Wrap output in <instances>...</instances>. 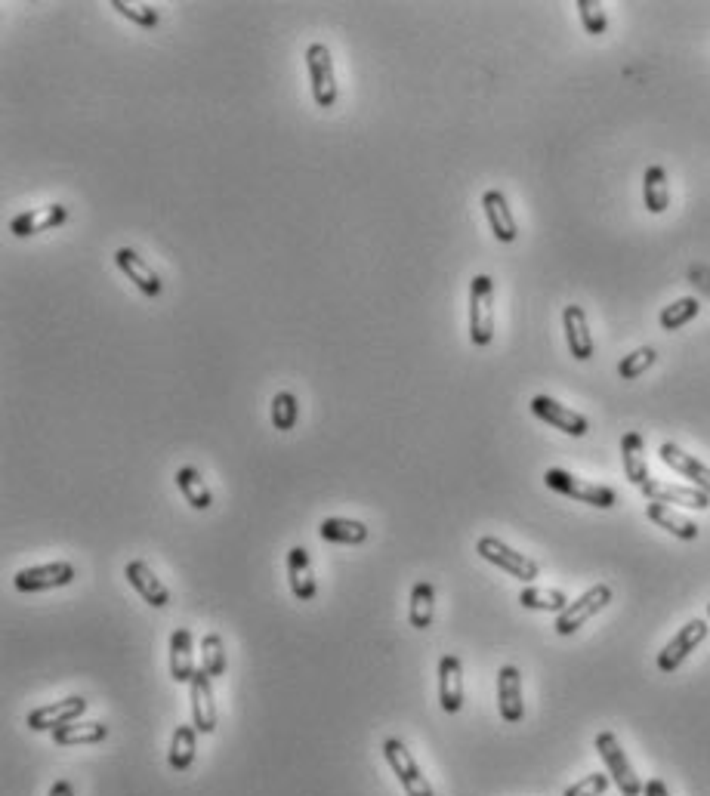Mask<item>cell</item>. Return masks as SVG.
<instances>
[{
	"label": "cell",
	"instance_id": "cell-1",
	"mask_svg": "<svg viewBox=\"0 0 710 796\" xmlns=\"http://www.w3.org/2000/svg\"><path fill=\"white\" fill-rule=\"evenodd\" d=\"M544 482L550 491L562 494V497H572L578 503H590L596 510H612L618 503V494L609 488V485H593V482H584L572 473H565V469H547L544 473Z\"/></svg>",
	"mask_w": 710,
	"mask_h": 796
},
{
	"label": "cell",
	"instance_id": "cell-2",
	"mask_svg": "<svg viewBox=\"0 0 710 796\" xmlns=\"http://www.w3.org/2000/svg\"><path fill=\"white\" fill-rule=\"evenodd\" d=\"M596 753L602 756V763H606V769H609V778L618 784V790L624 796H643L646 784L639 781V775L633 772L630 759H627V753H624V747H621L615 732H599L596 735Z\"/></svg>",
	"mask_w": 710,
	"mask_h": 796
},
{
	"label": "cell",
	"instance_id": "cell-3",
	"mask_svg": "<svg viewBox=\"0 0 710 796\" xmlns=\"http://www.w3.org/2000/svg\"><path fill=\"white\" fill-rule=\"evenodd\" d=\"M476 553H479L485 562H491V565H497L501 571L513 574L516 581H522V584H531V581H538V577H541V568H538L535 559H528L525 553H516L513 547L504 544V540H497V537H491V534L479 537Z\"/></svg>",
	"mask_w": 710,
	"mask_h": 796
},
{
	"label": "cell",
	"instance_id": "cell-4",
	"mask_svg": "<svg viewBox=\"0 0 710 796\" xmlns=\"http://www.w3.org/2000/svg\"><path fill=\"white\" fill-rule=\"evenodd\" d=\"M470 340L473 346L494 340V281L488 275H476L470 284Z\"/></svg>",
	"mask_w": 710,
	"mask_h": 796
},
{
	"label": "cell",
	"instance_id": "cell-5",
	"mask_svg": "<svg viewBox=\"0 0 710 796\" xmlns=\"http://www.w3.org/2000/svg\"><path fill=\"white\" fill-rule=\"evenodd\" d=\"M383 756H386L389 769H393V775L399 778V784L405 787L408 796H436L433 793V784L426 781V775L420 772L417 759L411 756V750L405 747L402 738H386Z\"/></svg>",
	"mask_w": 710,
	"mask_h": 796
},
{
	"label": "cell",
	"instance_id": "cell-6",
	"mask_svg": "<svg viewBox=\"0 0 710 796\" xmlns=\"http://www.w3.org/2000/svg\"><path fill=\"white\" fill-rule=\"evenodd\" d=\"M612 602V587L609 584H596V587H590L578 602H568V608L562 611V614H556V633L559 636H572V633H578L590 618H596V614L606 608Z\"/></svg>",
	"mask_w": 710,
	"mask_h": 796
},
{
	"label": "cell",
	"instance_id": "cell-7",
	"mask_svg": "<svg viewBox=\"0 0 710 796\" xmlns=\"http://www.w3.org/2000/svg\"><path fill=\"white\" fill-rule=\"evenodd\" d=\"M306 68H309V87L312 99L318 108H331L337 102V75H334V59L325 44H309L306 50Z\"/></svg>",
	"mask_w": 710,
	"mask_h": 796
},
{
	"label": "cell",
	"instance_id": "cell-8",
	"mask_svg": "<svg viewBox=\"0 0 710 796\" xmlns=\"http://www.w3.org/2000/svg\"><path fill=\"white\" fill-rule=\"evenodd\" d=\"M75 577H78V571H75V565H71V562H47V565L22 568L13 577V587L19 593H44V590L68 587Z\"/></svg>",
	"mask_w": 710,
	"mask_h": 796
},
{
	"label": "cell",
	"instance_id": "cell-9",
	"mask_svg": "<svg viewBox=\"0 0 710 796\" xmlns=\"http://www.w3.org/2000/svg\"><path fill=\"white\" fill-rule=\"evenodd\" d=\"M707 630H710V627H707V621H701V618H692L686 627H680V633L673 636V639L658 651V670H661V673H673V670H677V667L692 655V651L707 639Z\"/></svg>",
	"mask_w": 710,
	"mask_h": 796
},
{
	"label": "cell",
	"instance_id": "cell-10",
	"mask_svg": "<svg viewBox=\"0 0 710 796\" xmlns=\"http://www.w3.org/2000/svg\"><path fill=\"white\" fill-rule=\"evenodd\" d=\"M531 414H535L538 420H544V423H550L553 429H562L565 436L581 439V436H587V432H590V423H587L584 414L559 405L556 398H550V395H535V398H531Z\"/></svg>",
	"mask_w": 710,
	"mask_h": 796
},
{
	"label": "cell",
	"instance_id": "cell-11",
	"mask_svg": "<svg viewBox=\"0 0 710 796\" xmlns=\"http://www.w3.org/2000/svg\"><path fill=\"white\" fill-rule=\"evenodd\" d=\"M84 713H87V698L71 695L65 701H56V704L31 710L28 713V729L31 732H56V729L68 726V722H78Z\"/></svg>",
	"mask_w": 710,
	"mask_h": 796
},
{
	"label": "cell",
	"instance_id": "cell-12",
	"mask_svg": "<svg viewBox=\"0 0 710 796\" xmlns=\"http://www.w3.org/2000/svg\"><path fill=\"white\" fill-rule=\"evenodd\" d=\"M497 710H501V719L516 726V722L525 719V704H522V673L507 664L497 670Z\"/></svg>",
	"mask_w": 710,
	"mask_h": 796
},
{
	"label": "cell",
	"instance_id": "cell-13",
	"mask_svg": "<svg viewBox=\"0 0 710 796\" xmlns=\"http://www.w3.org/2000/svg\"><path fill=\"white\" fill-rule=\"evenodd\" d=\"M68 220V207L65 204H47V207H34V210H25L19 216L10 220V232L16 238H31V235H41V232H50L56 226H62Z\"/></svg>",
	"mask_w": 710,
	"mask_h": 796
},
{
	"label": "cell",
	"instance_id": "cell-14",
	"mask_svg": "<svg viewBox=\"0 0 710 796\" xmlns=\"http://www.w3.org/2000/svg\"><path fill=\"white\" fill-rule=\"evenodd\" d=\"M189 695H192V726L201 735H210L217 729V704H213V679L204 670L192 676Z\"/></svg>",
	"mask_w": 710,
	"mask_h": 796
},
{
	"label": "cell",
	"instance_id": "cell-15",
	"mask_svg": "<svg viewBox=\"0 0 710 796\" xmlns=\"http://www.w3.org/2000/svg\"><path fill=\"white\" fill-rule=\"evenodd\" d=\"M124 577H127V584L142 596V602H149L152 608H167L170 605V590L161 584V577L149 568V562H142V559L127 562Z\"/></svg>",
	"mask_w": 710,
	"mask_h": 796
},
{
	"label": "cell",
	"instance_id": "cell-16",
	"mask_svg": "<svg viewBox=\"0 0 710 796\" xmlns=\"http://www.w3.org/2000/svg\"><path fill=\"white\" fill-rule=\"evenodd\" d=\"M643 497L649 503H667V506H689V510H707L710 506V497L701 491V488H686V485H670V482H655L649 479L643 488Z\"/></svg>",
	"mask_w": 710,
	"mask_h": 796
},
{
	"label": "cell",
	"instance_id": "cell-17",
	"mask_svg": "<svg viewBox=\"0 0 710 796\" xmlns=\"http://www.w3.org/2000/svg\"><path fill=\"white\" fill-rule=\"evenodd\" d=\"M658 454L673 469V473H680L683 479L692 482V488H701L710 497V466H704L701 460H695L692 454H686L680 445H673V442H664Z\"/></svg>",
	"mask_w": 710,
	"mask_h": 796
},
{
	"label": "cell",
	"instance_id": "cell-18",
	"mask_svg": "<svg viewBox=\"0 0 710 796\" xmlns=\"http://www.w3.org/2000/svg\"><path fill=\"white\" fill-rule=\"evenodd\" d=\"M195 673H198V667H195V639H192V630L180 627V630L170 633V679L176 685H189Z\"/></svg>",
	"mask_w": 710,
	"mask_h": 796
},
{
	"label": "cell",
	"instance_id": "cell-19",
	"mask_svg": "<svg viewBox=\"0 0 710 796\" xmlns=\"http://www.w3.org/2000/svg\"><path fill=\"white\" fill-rule=\"evenodd\" d=\"M562 328H565V343L578 361L593 358V334L587 324V312L581 306H565L562 309Z\"/></svg>",
	"mask_w": 710,
	"mask_h": 796
},
{
	"label": "cell",
	"instance_id": "cell-20",
	"mask_svg": "<svg viewBox=\"0 0 710 796\" xmlns=\"http://www.w3.org/2000/svg\"><path fill=\"white\" fill-rule=\"evenodd\" d=\"M115 263H118V269L127 275V281H133L136 287L146 297H158L161 294V278H158V272L139 257L136 250H130V247H118V253H115Z\"/></svg>",
	"mask_w": 710,
	"mask_h": 796
},
{
	"label": "cell",
	"instance_id": "cell-21",
	"mask_svg": "<svg viewBox=\"0 0 710 796\" xmlns=\"http://www.w3.org/2000/svg\"><path fill=\"white\" fill-rule=\"evenodd\" d=\"M482 210L488 216V226L494 232V238L501 241V244H513L516 235H519V226L513 220V213H510V204L504 198V192H497V189H488L482 195Z\"/></svg>",
	"mask_w": 710,
	"mask_h": 796
},
{
	"label": "cell",
	"instance_id": "cell-22",
	"mask_svg": "<svg viewBox=\"0 0 710 796\" xmlns=\"http://www.w3.org/2000/svg\"><path fill=\"white\" fill-rule=\"evenodd\" d=\"M439 704L445 713H457L464 707V667L454 655H442L439 661Z\"/></svg>",
	"mask_w": 710,
	"mask_h": 796
},
{
	"label": "cell",
	"instance_id": "cell-23",
	"mask_svg": "<svg viewBox=\"0 0 710 796\" xmlns=\"http://www.w3.org/2000/svg\"><path fill=\"white\" fill-rule=\"evenodd\" d=\"M288 584H291L294 599H300V602H312L318 593L315 574H312V559H309L306 547L288 550Z\"/></svg>",
	"mask_w": 710,
	"mask_h": 796
},
{
	"label": "cell",
	"instance_id": "cell-24",
	"mask_svg": "<svg viewBox=\"0 0 710 796\" xmlns=\"http://www.w3.org/2000/svg\"><path fill=\"white\" fill-rule=\"evenodd\" d=\"M621 460H624L627 482L643 488L649 482V460H646V442L639 432H627V436L621 439Z\"/></svg>",
	"mask_w": 710,
	"mask_h": 796
},
{
	"label": "cell",
	"instance_id": "cell-25",
	"mask_svg": "<svg viewBox=\"0 0 710 796\" xmlns=\"http://www.w3.org/2000/svg\"><path fill=\"white\" fill-rule=\"evenodd\" d=\"M646 519H649L652 525L664 528L667 534L680 537V540H695V537L701 534V528H698L689 516L677 513V510H673V506H667V503H649V506H646Z\"/></svg>",
	"mask_w": 710,
	"mask_h": 796
},
{
	"label": "cell",
	"instance_id": "cell-26",
	"mask_svg": "<svg viewBox=\"0 0 710 796\" xmlns=\"http://www.w3.org/2000/svg\"><path fill=\"white\" fill-rule=\"evenodd\" d=\"M318 537L328 544H343V547H359L368 540V525L359 519H325L318 525Z\"/></svg>",
	"mask_w": 710,
	"mask_h": 796
},
{
	"label": "cell",
	"instance_id": "cell-27",
	"mask_svg": "<svg viewBox=\"0 0 710 796\" xmlns=\"http://www.w3.org/2000/svg\"><path fill=\"white\" fill-rule=\"evenodd\" d=\"M53 735V744L59 747H78V744H99L109 738V726L105 722H68V726L50 732Z\"/></svg>",
	"mask_w": 710,
	"mask_h": 796
},
{
	"label": "cell",
	"instance_id": "cell-28",
	"mask_svg": "<svg viewBox=\"0 0 710 796\" xmlns=\"http://www.w3.org/2000/svg\"><path fill=\"white\" fill-rule=\"evenodd\" d=\"M408 618L414 630H430L436 618V590L433 584L417 581L411 587V602H408Z\"/></svg>",
	"mask_w": 710,
	"mask_h": 796
},
{
	"label": "cell",
	"instance_id": "cell-29",
	"mask_svg": "<svg viewBox=\"0 0 710 796\" xmlns=\"http://www.w3.org/2000/svg\"><path fill=\"white\" fill-rule=\"evenodd\" d=\"M195 750H198V729L195 726H176L173 741H170V753H167V766L173 772H189V766L195 763Z\"/></svg>",
	"mask_w": 710,
	"mask_h": 796
},
{
	"label": "cell",
	"instance_id": "cell-30",
	"mask_svg": "<svg viewBox=\"0 0 710 796\" xmlns=\"http://www.w3.org/2000/svg\"><path fill=\"white\" fill-rule=\"evenodd\" d=\"M176 488L183 491L186 503L192 506V510H210L213 506V494L204 482V476L198 473L195 466H183V469H176Z\"/></svg>",
	"mask_w": 710,
	"mask_h": 796
},
{
	"label": "cell",
	"instance_id": "cell-31",
	"mask_svg": "<svg viewBox=\"0 0 710 796\" xmlns=\"http://www.w3.org/2000/svg\"><path fill=\"white\" fill-rule=\"evenodd\" d=\"M643 201L649 213H664L670 207V186H667V173L664 167L652 164L643 176Z\"/></svg>",
	"mask_w": 710,
	"mask_h": 796
},
{
	"label": "cell",
	"instance_id": "cell-32",
	"mask_svg": "<svg viewBox=\"0 0 710 796\" xmlns=\"http://www.w3.org/2000/svg\"><path fill=\"white\" fill-rule=\"evenodd\" d=\"M201 670L210 679H220L229 670V658H226V642L220 633H207L201 639Z\"/></svg>",
	"mask_w": 710,
	"mask_h": 796
},
{
	"label": "cell",
	"instance_id": "cell-33",
	"mask_svg": "<svg viewBox=\"0 0 710 796\" xmlns=\"http://www.w3.org/2000/svg\"><path fill=\"white\" fill-rule=\"evenodd\" d=\"M522 608L531 611H550V614H562L568 608V596L562 590H541V587H525L519 593Z\"/></svg>",
	"mask_w": 710,
	"mask_h": 796
},
{
	"label": "cell",
	"instance_id": "cell-34",
	"mask_svg": "<svg viewBox=\"0 0 710 796\" xmlns=\"http://www.w3.org/2000/svg\"><path fill=\"white\" fill-rule=\"evenodd\" d=\"M698 312H701V303L695 297H683L677 303L664 306L661 315H658V321H661L664 331H680L683 324H689L692 318H698Z\"/></svg>",
	"mask_w": 710,
	"mask_h": 796
},
{
	"label": "cell",
	"instance_id": "cell-35",
	"mask_svg": "<svg viewBox=\"0 0 710 796\" xmlns=\"http://www.w3.org/2000/svg\"><path fill=\"white\" fill-rule=\"evenodd\" d=\"M297 417H300L297 395L294 392H278L272 398V426L278 432H291L297 426Z\"/></svg>",
	"mask_w": 710,
	"mask_h": 796
},
{
	"label": "cell",
	"instance_id": "cell-36",
	"mask_svg": "<svg viewBox=\"0 0 710 796\" xmlns=\"http://www.w3.org/2000/svg\"><path fill=\"white\" fill-rule=\"evenodd\" d=\"M655 361H658V352H655L652 346H639L636 352H630V355L621 358L618 377H621V380H636L639 374H646V371L655 365Z\"/></svg>",
	"mask_w": 710,
	"mask_h": 796
},
{
	"label": "cell",
	"instance_id": "cell-37",
	"mask_svg": "<svg viewBox=\"0 0 710 796\" xmlns=\"http://www.w3.org/2000/svg\"><path fill=\"white\" fill-rule=\"evenodd\" d=\"M112 10H118L124 19L136 22L139 28H155L158 25V10L149 4H127V0H112Z\"/></svg>",
	"mask_w": 710,
	"mask_h": 796
},
{
	"label": "cell",
	"instance_id": "cell-38",
	"mask_svg": "<svg viewBox=\"0 0 710 796\" xmlns=\"http://www.w3.org/2000/svg\"><path fill=\"white\" fill-rule=\"evenodd\" d=\"M578 13H581V25L587 34H606L609 16L602 10V4H596V0H578Z\"/></svg>",
	"mask_w": 710,
	"mask_h": 796
},
{
	"label": "cell",
	"instance_id": "cell-39",
	"mask_svg": "<svg viewBox=\"0 0 710 796\" xmlns=\"http://www.w3.org/2000/svg\"><path fill=\"white\" fill-rule=\"evenodd\" d=\"M609 775H602V772H593V775H587V778H581L578 784H572L568 787L562 796H602L609 790Z\"/></svg>",
	"mask_w": 710,
	"mask_h": 796
},
{
	"label": "cell",
	"instance_id": "cell-40",
	"mask_svg": "<svg viewBox=\"0 0 710 796\" xmlns=\"http://www.w3.org/2000/svg\"><path fill=\"white\" fill-rule=\"evenodd\" d=\"M643 796H670V790H667V784H664L661 778H652V781L646 784Z\"/></svg>",
	"mask_w": 710,
	"mask_h": 796
},
{
	"label": "cell",
	"instance_id": "cell-41",
	"mask_svg": "<svg viewBox=\"0 0 710 796\" xmlns=\"http://www.w3.org/2000/svg\"><path fill=\"white\" fill-rule=\"evenodd\" d=\"M47 796H75V784H71V781H56Z\"/></svg>",
	"mask_w": 710,
	"mask_h": 796
},
{
	"label": "cell",
	"instance_id": "cell-42",
	"mask_svg": "<svg viewBox=\"0 0 710 796\" xmlns=\"http://www.w3.org/2000/svg\"><path fill=\"white\" fill-rule=\"evenodd\" d=\"M707 618H710V602H707Z\"/></svg>",
	"mask_w": 710,
	"mask_h": 796
}]
</instances>
